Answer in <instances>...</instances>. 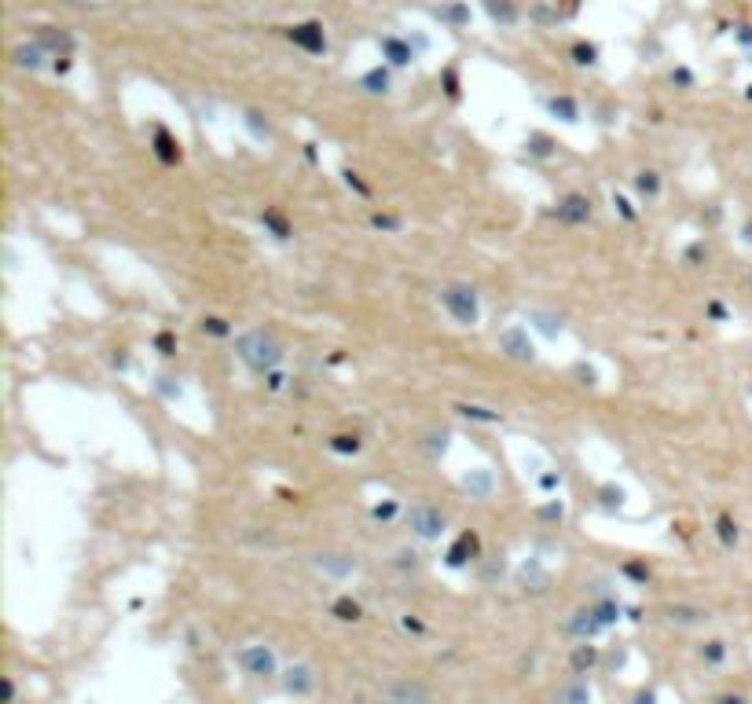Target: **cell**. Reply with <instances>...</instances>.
<instances>
[{"mask_svg":"<svg viewBox=\"0 0 752 704\" xmlns=\"http://www.w3.org/2000/svg\"><path fill=\"white\" fill-rule=\"evenodd\" d=\"M235 352H239L242 364H246L250 371H257V375H272V371L283 364V345L272 334H264V330L239 334L235 338Z\"/></svg>","mask_w":752,"mask_h":704,"instance_id":"cell-1","label":"cell"},{"mask_svg":"<svg viewBox=\"0 0 752 704\" xmlns=\"http://www.w3.org/2000/svg\"><path fill=\"white\" fill-rule=\"evenodd\" d=\"M440 305L448 308V316L462 327H473L481 319V305H478V290L466 283H448L440 290Z\"/></svg>","mask_w":752,"mask_h":704,"instance_id":"cell-2","label":"cell"},{"mask_svg":"<svg viewBox=\"0 0 752 704\" xmlns=\"http://www.w3.org/2000/svg\"><path fill=\"white\" fill-rule=\"evenodd\" d=\"M235 660H239V668L246 671L250 679H272L275 671H279L275 653L268 646H246V649H239V653H235Z\"/></svg>","mask_w":752,"mask_h":704,"instance_id":"cell-3","label":"cell"},{"mask_svg":"<svg viewBox=\"0 0 752 704\" xmlns=\"http://www.w3.org/2000/svg\"><path fill=\"white\" fill-rule=\"evenodd\" d=\"M444 514L437 506H426V503H419V506H411L408 510V528L415 532L419 539H440V532H444Z\"/></svg>","mask_w":752,"mask_h":704,"instance_id":"cell-4","label":"cell"},{"mask_svg":"<svg viewBox=\"0 0 752 704\" xmlns=\"http://www.w3.org/2000/svg\"><path fill=\"white\" fill-rule=\"evenodd\" d=\"M500 352L517 360V364H532L536 360V345H532V338H528L525 327H506L500 334Z\"/></svg>","mask_w":752,"mask_h":704,"instance_id":"cell-5","label":"cell"},{"mask_svg":"<svg viewBox=\"0 0 752 704\" xmlns=\"http://www.w3.org/2000/svg\"><path fill=\"white\" fill-rule=\"evenodd\" d=\"M290 40L298 48H305L309 56H323L327 51V34L320 23H301V26H290Z\"/></svg>","mask_w":752,"mask_h":704,"instance_id":"cell-6","label":"cell"},{"mask_svg":"<svg viewBox=\"0 0 752 704\" xmlns=\"http://www.w3.org/2000/svg\"><path fill=\"white\" fill-rule=\"evenodd\" d=\"M591 213H595V206H591L587 195H565V198L558 202L554 217H558L561 224H587Z\"/></svg>","mask_w":752,"mask_h":704,"instance_id":"cell-7","label":"cell"},{"mask_svg":"<svg viewBox=\"0 0 752 704\" xmlns=\"http://www.w3.org/2000/svg\"><path fill=\"white\" fill-rule=\"evenodd\" d=\"M283 690H287L290 697H309V693L316 690V671L309 664H290L287 671H283Z\"/></svg>","mask_w":752,"mask_h":704,"instance_id":"cell-8","label":"cell"},{"mask_svg":"<svg viewBox=\"0 0 752 704\" xmlns=\"http://www.w3.org/2000/svg\"><path fill=\"white\" fill-rule=\"evenodd\" d=\"M481 554V539H478V532H462L459 539L448 547V565L451 569H462V565H470L473 558Z\"/></svg>","mask_w":752,"mask_h":704,"instance_id":"cell-9","label":"cell"},{"mask_svg":"<svg viewBox=\"0 0 752 704\" xmlns=\"http://www.w3.org/2000/svg\"><path fill=\"white\" fill-rule=\"evenodd\" d=\"M565 631H569V635H576L580 642H591V638L602 631V620L595 616V609H591V605H584V609H576L573 616H569Z\"/></svg>","mask_w":752,"mask_h":704,"instance_id":"cell-10","label":"cell"},{"mask_svg":"<svg viewBox=\"0 0 752 704\" xmlns=\"http://www.w3.org/2000/svg\"><path fill=\"white\" fill-rule=\"evenodd\" d=\"M598 660H602L598 646L580 642V646H573V653H569V668H573V675H587V671L598 668Z\"/></svg>","mask_w":752,"mask_h":704,"instance_id":"cell-11","label":"cell"},{"mask_svg":"<svg viewBox=\"0 0 752 704\" xmlns=\"http://www.w3.org/2000/svg\"><path fill=\"white\" fill-rule=\"evenodd\" d=\"M378 48H382V56L393 62V67H411V59H415V48L408 45V40H400V37H382L378 40Z\"/></svg>","mask_w":752,"mask_h":704,"instance_id":"cell-12","label":"cell"},{"mask_svg":"<svg viewBox=\"0 0 752 704\" xmlns=\"http://www.w3.org/2000/svg\"><path fill=\"white\" fill-rule=\"evenodd\" d=\"M154 154L162 165H176L180 162V143L173 140V132L165 125H154Z\"/></svg>","mask_w":752,"mask_h":704,"instance_id":"cell-13","label":"cell"},{"mask_svg":"<svg viewBox=\"0 0 752 704\" xmlns=\"http://www.w3.org/2000/svg\"><path fill=\"white\" fill-rule=\"evenodd\" d=\"M389 701L393 704H430V690L422 682H397L389 690Z\"/></svg>","mask_w":752,"mask_h":704,"instance_id":"cell-14","label":"cell"},{"mask_svg":"<svg viewBox=\"0 0 752 704\" xmlns=\"http://www.w3.org/2000/svg\"><path fill=\"white\" fill-rule=\"evenodd\" d=\"M40 48H51L56 56H70L73 51V37L67 34V30H51V26H45L40 30V40H37Z\"/></svg>","mask_w":752,"mask_h":704,"instance_id":"cell-15","label":"cell"},{"mask_svg":"<svg viewBox=\"0 0 752 704\" xmlns=\"http://www.w3.org/2000/svg\"><path fill=\"white\" fill-rule=\"evenodd\" d=\"M554 701L558 704H591V686L584 679H573V682H565V686H558Z\"/></svg>","mask_w":752,"mask_h":704,"instance_id":"cell-16","label":"cell"},{"mask_svg":"<svg viewBox=\"0 0 752 704\" xmlns=\"http://www.w3.org/2000/svg\"><path fill=\"white\" fill-rule=\"evenodd\" d=\"M261 224H264V228H268V231H272V239H279V242H287V239H290V235H294V228H290V220H287V217H283V213H279V209H275V206H268V209H264V213H261Z\"/></svg>","mask_w":752,"mask_h":704,"instance_id":"cell-17","label":"cell"},{"mask_svg":"<svg viewBox=\"0 0 752 704\" xmlns=\"http://www.w3.org/2000/svg\"><path fill=\"white\" fill-rule=\"evenodd\" d=\"M547 110L554 114V117H561L565 125H576V121H580V106H576V99H569V95H550V99H547Z\"/></svg>","mask_w":752,"mask_h":704,"instance_id":"cell-18","label":"cell"},{"mask_svg":"<svg viewBox=\"0 0 752 704\" xmlns=\"http://www.w3.org/2000/svg\"><path fill=\"white\" fill-rule=\"evenodd\" d=\"M331 616H338L342 624H356L360 616H364V609H360V602L353 598V594H342V598L331 602Z\"/></svg>","mask_w":752,"mask_h":704,"instance_id":"cell-19","label":"cell"},{"mask_svg":"<svg viewBox=\"0 0 752 704\" xmlns=\"http://www.w3.org/2000/svg\"><path fill=\"white\" fill-rule=\"evenodd\" d=\"M437 19H440V23H448V26H455V30H462L466 23H470V8L459 4V0H448V4L437 8Z\"/></svg>","mask_w":752,"mask_h":704,"instance_id":"cell-20","label":"cell"},{"mask_svg":"<svg viewBox=\"0 0 752 704\" xmlns=\"http://www.w3.org/2000/svg\"><path fill=\"white\" fill-rule=\"evenodd\" d=\"M15 67L40 70V67H45V48H40V45H19L15 48Z\"/></svg>","mask_w":752,"mask_h":704,"instance_id":"cell-21","label":"cell"},{"mask_svg":"<svg viewBox=\"0 0 752 704\" xmlns=\"http://www.w3.org/2000/svg\"><path fill=\"white\" fill-rule=\"evenodd\" d=\"M484 12H489L500 26H514L517 23V8L510 0H484Z\"/></svg>","mask_w":752,"mask_h":704,"instance_id":"cell-22","label":"cell"},{"mask_svg":"<svg viewBox=\"0 0 752 704\" xmlns=\"http://www.w3.org/2000/svg\"><path fill=\"white\" fill-rule=\"evenodd\" d=\"M360 84H364L367 92H375V95H386L389 84H393V78H389L386 67H375V70H367L364 78H360Z\"/></svg>","mask_w":752,"mask_h":704,"instance_id":"cell-23","label":"cell"},{"mask_svg":"<svg viewBox=\"0 0 752 704\" xmlns=\"http://www.w3.org/2000/svg\"><path fill=\"white\" fill-rule=\"evenodd\" d=\"M316 565H320L323 572H331V576H349V572L356 569L353 558H342V554H320V558H316Z\"/></svg>","mask_w":752,"mask_h":704,"instance_id":"cell-24","label":"cell"},{"mask_svg":"<svg viewBox=\"0 0 752 704\" xmlns=\"http://www.w3.org/2000/svg\"><path fill=\"white\" fill-rule=\"evenodd\" d=\"M697 657L705 660V664H723L727 660V642L723 638H708V642H701V649H697Z\"/></svg>","mask_w":752,"mask_h":704,"instance_id":"cell-25","label":"cell"},{"mask_svg":"<svg viewBox=\"0 0 752 704\" xmlns=\"http://www.w3.org/2000/svg\"><path fill=\"white\" fill-rule=\"evenodd\" d=\"M635 191H639L642 198H657L661 195V176H657L653 169H642V173L635 176Z\"/></svg>","mask_w":752,"mask_h":704,"instance_id":"cell-26","label":"cell"},{"mask_svg":"<svg viewBox=\"0 0 752 704\" xmlns=\"http://www.w3.org/2000/svg\"><path fill=\"white\" fill-rule=\"evenodd\" d=\"M668 620L672 624H697V620H708V613L694 609V605H668Z\"/></svg>","mask_w":752,"mask_h":704,"instance_id":"cell-27","label":"cell"},{"mask_svg":"<svg viewBox=\"0 0 752 704\" xmlns=\"http://www.w3.org/2000/svg\"><path fill=\"white\" fill-rule=\"evenodd\" d=\"M462 414V419H473V422H489V425H495L500 422V411H489V408H478V403H459L455 408Z\"/></svg>","mask_w":752,"mask_h":704,"instance_id":"cell-28","label":"cell"},{"mask_svg":"<svg viewBox=\"0 0 752 704\" xmlns=\"http://www.w3.org/2000/svg\"><path fill=\"white\" fill-rule=\"evenodd\" d=\"M525 147H528V154H532V158H550V154H554V140L543 136V132H532Z\"/></svg>","mask_w":752,"mask_h":704,"instance_id":"cell-29","label":"cell"},{"mask_svg":"<svg viewBox=\"0 0 752 704\" xmlns=\"http://www.w3.org/2000/svg\"><path fill=\"white\" fill-rule=\"evenodd\" d=\"M591 609H595V616L602 620V627H609V624H617V620H620V605L613 602V598H602V602L591 605Z\"/></svg>","mask_w":752,"mask_h":704,"instance_id":"cell-30","label":"cell"},{"mask_svg":"<svg viewBox=\"0 0 752 704\" xmlns=\"http://www.w3.org/2000/svg\"><path fill=\"white\" fill-rule=\"evenodd\" d=\"M528 319H532V323L543 330L547 338H558V334H561V319H558V316H550V312H532Z\"/></svg>","mask_w":752,"mask_h":704,"instance_id":"cell-31","label":"cell"},{"mask_svg":"<svg viewBox=\"0 0 752 704\" xmlns=\"http://www.w3.org/2000/svg\"><path fill=\"white\" fill-rule=\"evenodd\" d=\"M716 536H719V543H723V547H734V543H738V525L723 514V517L716 521Z\"/></svg>","mask_w":752,"mask_h":704,"instance_id":"cell-32","label":"cell"},{"mask_svg":"<svg viewBox=\"0 0 752 704\" xmlns=\"http://www.w3.org/2000/svg\"><path fill=\"white\" fill-rule=\"evenodd\" d=\"M573 59L580 62V67H595V62H598V48H595V45H584V40H580V45L573 48Z\"/></svg>","mask_w":752,"mask_h":704,"instance_id":"cell-33","label":"cell"},{"mask_svg":"<svg viewBox=\"0 0 752 704\" xmlns=\"http://www.w3.org/2000/svg\"><path fill=\"white\" fill-rule=\"evenodd\" d=\"M521 583H525V587L532 583V591H543V587H547V576L539 572V565H525V569H521Z\"/></svg>","mask_w":752,"mask_h":704,"instance_id":"cell-34","label":"cell"},{"mask_svg":"<svg viewBox=\"0 0 752 704\" xmlns=\"http://www.w3.org/2000/svg\"><path fill=\"white\" fill-rule=\"evenodd\" d=\"M331 451H338V455H356V451H360V441H356V436H345V433H342V436H334V441H331Z\"/></svg>","mask_w":752,"mask_h":704,"instance_id":"cell-35","label":"cell"},{"mask_svg":"<svg viewBox=\"0 0 752 704\" xmlns=\"http://www.w3.org/2000/svg\"><path fill=\"white\" fill-rule=\"evenodd\" d=\"M202 330H206V334H213V338H228V334H231V327H228L220 316H206V319H202Z\"/></svg>","mask_w":752,"mask_h":704,"instance_id":"cell-36","label":"cell"},{"mask_svg":"<svg viewBox=\"0 0 752 704\" xmlns=\"http://www.w3.org/2000/svg\"><path fill=\"white\" fill-rule=\"evenodd\" d=\"M154 349L162 352V356H173V352H176V338H173V330H158V334H154Z\"/></svg>","mask_w":752,"mask_h":704,"instance_id":"cell-37","label":"cell"},{"mask_svg":"<svg viewBox=\"0 0 752 704\" xmlns=\"http://www.w3.org/2000/svg\"><path fill=\"white\" fill-rule=\"evenodd\" d=\"M371 224H375L378 231H400V217H393V213H375V217H371Z\"/></svg>","mask_w":752,"mask_h":704,"instance_id":"cell-38","label":"cell"},{"mask_svg":"<svg viewBox=\"0 0 752 704\" xmlns=\"http://www.w3.org/2000/svg\"><path fill=\"white\" fill-rule=\"evenodd\" d=\"M624 576H631V580L646 583V580H650V565H642V561H628V565H624Z\"/></svg>","mask_w":752,"mask_h":704,"instance_id":"cell-39","label":"cell"},{"mask_svg":"<svg viewBox=\"0 0 752 704\" xmlns=\"http://www.w3.org/2000/svg\"><path fill=\"white\" fill-rule=\"evenodd\" d=\"M444 92H448L451 99H459V73H455L451 67L444 70Z\"/></svg>","mask_w":752,"mask_h":704,"instance_id":"cell-40","label":"cell"},{"mask_svg":"<svg viewBox=\"0 0 752 704\" xmlns=\"http://www.w3.org/2000/svg\"><path fill=\"white\" fill-rule=\"evenodd\" d=\"M561 514H565V510H561V503H547V506H539V517H543V521H561Z\"/></svg>","mask_w":752,"mask_h":704,"instance_id":"cell-41","label":"cell"},{"mask_svg":"<svg viewBox=\"0 0 752 704\" xmlns=\"http://www.w3.org/2000/svg\"><path fill=\"white\" fill-rule=\"evenodd\" d=\"M613 206L624 213V220H635V209L628 206V198H624V195H613Z\"/></svg>","mask_w":752,"mask_h":704,"instance_id":"cell-42","label":"cell"},{"mask_svg":"<svg viewBox=\"0 0 752 704\" xmlns=\"http://www.w3.org/2000/svg\"><path fill=\"white\" fill-rule=\"evenodd\" d=\"M246 121H250V129L257 132V136H268V125L261 121V114H246Z\"/></svg>","mask_w":752,"mask_h":704,"instance_id":"cell-43","label":"cell"},{"mask_svg":"<svg viewBox=\"0 0 752 704\" xmlns=\"http://www.w3.org/2000/svg\"><path fill=\"white\" fill-rule=\"evenodd\" d=\"M672 81H675V84H683V89H690V84H694L690 70H683V67H679V70H672Z\"/></svg>","mask_w":752,"mask_h":704,"instance_id":"cell-44","label":"cell"},{"mask_svg":"<svg viewBox=\"0 0 752 704\" xmlns=\"http://www.w3.org/2000/svg\"><path fill=\"white\" fill-rule=\"evenodd\" d=\"M345 184H349V187H356V191H360V195H371V187H367V184H364V180H360V176H356V173H345Z\"/></svg>","mask_w":752,"mask_h":704,"instance_id":"cell-45","label":"cell"},{"mask_svg":"<svg viewBox=\"0 0 752 704\" xmlns=\"http://www.w3.org/2000/svg\"><path fill=\"white\" fill-rule=\"evenodd\" d=\"M371 514H375L378 521H389V517L397 514V506H393V503H386V506H375V510H371Z\"/></svg>","mask_w":752,"mask_h":704,"instance_id":"cell-46","label":"cell"},{"mask_svg":"<svg viewBox=\"0 0 752 704\" xmlns=\"http://www.w3.org/2000/svg\"><path fill=\"white\" fill-rule=\"evenodd\" d=\"M466 488H473V492H489V477L481 473V477H473V481L466 477Z\"/></svg>","mask_w":752,"mask_h":704,"instance_id":"cell-47","label":"cell"},{"mask_svg":"<svg viewBox=\"0 0 752 704\" xmlns=\"http://www.w3.org/2000/svg\"><path fill=\"white\" fill-rule=\"evenodd\" d=\"M635 704H657V693L653 690H639V693H635Z\"/></svg>","mask_w":752,"mask_h":704,"instance_id":"cell-48","label":"cell"},{"mask_svg":"<svg viewBox=\"0 0 752 704\" xmlns=\"http://www.w3.org/2000/svg\"><path fill=\"white\" fill-rule=\"evenodd\" d=\"M576 375L584 378V386H595V371H591V367H576Z\"/></svg>","mask_w":752,"mask_h":704,"instance_id":"cell-49","label":"cell"},{"mask_svg":"<svg viewBox=\"0 0 752 704\" xmlns=\"http://www.w3.org/2000/svg\"><path fill=\"white\" fill-rule=\"evenodd\" d=\"M404 627H408V631H415V635H422V624L415 620V616H404Z\"/></svg>","mask_w":752,"mask_h":704,"instance_id":"cell-50","label":"cell"},{"mask_svg":"<svg viewBox=\"0 0 752 704\" xmlns=\"http://www.w3.org/2000/svg\"><path fill=\"white\" fill-rule=\"evenodd\" d=\"M558 484H561V477H554V473L543 477V488H558Z\"/></svg>","mask_w":752,"mask_h":704,"instance_id":"cell-51","label":"cell"},{"mask_svg":"<svg viewBox=\"0 0 752 704\" xmlns=\"http://www.w3.org/2000/svg\"><path fill=\"white\" fill-rule=\"evenodd\" d=\"M716 704H745V701H741V697H719Z\"/></svg>","mask_w":752,"mask_h":704,"instance_id":"cell-52","label":"cell"},{"mask_svg":"<svg viewBox=\"0 0 752 704\" xmlns=\"http://www.w3.org/2000/svg\"><path fill=\"white\" fill-rule=\"evenodd\" d=\"M382 704H393V701H382Z\"/></svg>","mask_w":752,"mask_h":704,"instance_id":"cell-53","label":"cell"}]
</instances>
